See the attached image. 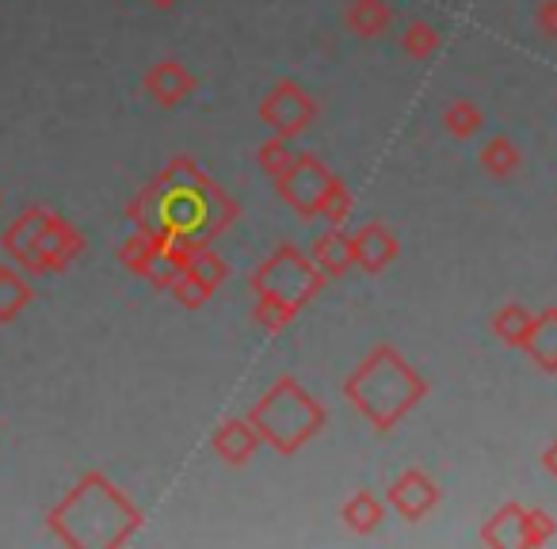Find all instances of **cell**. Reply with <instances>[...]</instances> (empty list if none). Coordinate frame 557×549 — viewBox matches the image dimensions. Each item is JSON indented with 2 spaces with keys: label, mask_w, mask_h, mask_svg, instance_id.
<instances>
[{
  "label": "cell",
  "mask_w": 557,
  "mask_h": 549,
  "mask_svg": "<svg viewBox=\"0 0 557 549\" xmlns=\"http://www.w3.org/2000/svg\"><path fill=\"white\" fill-rule=\"evenodd\" d=\"M77 526H88V531L81 534V546H100V531H96V526H103L108 546H115V541H123L126 534L138 526V511L123 500V492H119L108 477L88 473V477L50 511V531L62 541H70V534L77 531Z\"/></svg>",
  "instance_id": "obj_1"
},
{
  "label": "cell",
  "mask_w": 557,
  "mask_h": 549,
  "mask_svg": "<svg viewBox=\"0 0 557 549\" xmlns=\"http://www.w3.org/2000/svg\"><path fill=\"white\" fill-rule=\"evenodd\" d=\"M81 233L73 229L65 217L58 214H47L42 222V233H39V245H35V260H39V275L42 271H62L70 267L73 260L81 255Z\"/></svg>",
  "instance_id": "obj_2"
},
{
  "label": "cell",
  "mask_w": 557,
  "mask_h": 549,
  "mask_svg": "<svg viewBox=\"0 0 557 549\" xmlns=\"http://www.w3.org/2000/svg\"><path fill=\"white\" fill-rule=\"evenodd\" d=\"M50 210L42 207H32L24 210V214L16 217V222L4 229V237H0V248L9 252V260L16 263L20 271H27V275H39V260H35V245H39V233H42V222H47Z\"/></svg>",
  "instance_id": "obj_3"
},
{
  "label": "cell",
  "mask_w": 557,
  "mask_h": 549,
  "mask_svg": "<svg viewBox=\"0 0 557 549\" xmlns=\"http://www.w3.org/2000/svg\"><path fill=\"white\" fill-rule=\"evenodd\" d=\"M32 298L35 290L27 283V271L12 267V263H0V325H12L32 305Z\"/></svg>",
  "instance_id": "obj_4"
},
{
  "label": "cell",
  "mask_w": 557,
  "mask_h": 549,
  "mask_svg": "<svg viewBox=\"0 0 557 549\" xmlns=\"http://www.w3.org/2000/svg\"><path fill=\"white\" fill-rule=\"evenodd\" d=\"M184 85H187L184 73H180L172 62L157 65V70L146 77V88L153 92V100H161V103H176V100H180V92H184Z\"/></svg>",
  "instance_id": "obj_5"
}]
</instances>
